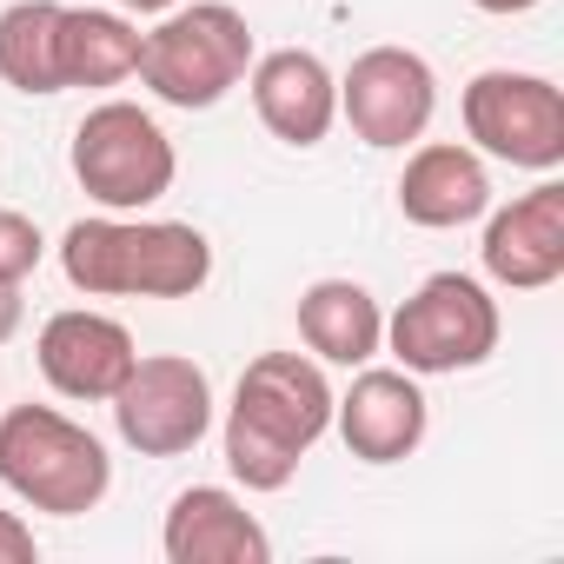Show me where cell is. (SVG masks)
Segmentation results:
<instances>
[{
  "mask_svg": "<svg viewBox=\"0 0 564 564\" xmlns=\"http://www.w3.org/2000/svg\"><path fill=\"white\" fill-rule=\"evenodd\" d=\"M333 432V379L313 352H259L226 405L219 445L246 491H286L300 458Z\"/></svg>",
  "mask_w": 564,
  "mask_h": 564,
  "instance_id": "obj_1",
  "label": "cell"
},
{
  "mask_svg": "<svg viewBox=\"0 0 564 564\" xmlns=\"http://www.w3.org/2000/svg\"><path fill=\"white\" fill-rule=\"evenodd\" d=\"M61 272L87 300H193L213 279V246L186 219L100 213L61 232Z\"/></svg>",
  "mask_w": 564,
  "mask_h": 564,
  "instance_id": "obj_2",
  "label": "cell"
},
{
  "mask_svg": "<svg viewBox=\"0 0 564 564\" xmlns=\"http://www.w3.org/2000/svg\"><path fill=\"white\" fill-rule=\"evenodd\" d=\"M0 485L28 511L87 518L113 491L107 445L54 405H8L0 412Z\"/></svg>",
  "mask_w": 564,
  "mask_h": 564,
  "instance_id": "obj_3",
  "label": "cell"
},
{
  "mask_svg": "<svg viewBox=\"0 0 564 564\" xmlns=\"http://www.w3.org/2000/svg\"><path fill=\"white\" fill-rule=\"evenodd\" d=\"M252 54V28L232 0H180L153 34H140V87L180 113H206L246 80Z\"/></svg>",
  "mask_w": 564,
  "mask_h": 564,
  "instance_id": "obj_4",
  "label": "cell"
},
{
  "mask_svg": "<svg viewBox=\"0 0 564 564\" xmlns=\"http://www.w3.org/2000/svg\"><path fill=\"white\" fill-rule=\"evenodd\" d=\"M67 160H74L80 193L100 213H147L153 199L173 193V173H180V153H173L166 127L133 100L87 107V120L74 127Z\"/></svg>",
  "mask_w": 564,
  "mask_h": 564,
  "instance_id": "obj_5",
  "label": "cell"
},
{
  "mask_svg": "<svg viewBox=\"0 0 564 564\" xmlns=\"http://www.w3.org/2000/svg\"><path fill=\"white\" fill-rule=\"evenodd\" d=\"M498 300L478 286L471 272H432L425 286L386 319V352L412 372V379H445V372H471L498 352Z\"/></svg>",
  "mask_w": 564,
  "mask_h": 564,
  "instance_id": "obj_6",
  "label": "cell"
},
{
  "mask_svg": "<svg viewBox=\"0 0 564 564\" xmlns=\"http://www.w3.org/2000/svg\"><path fill=\"white\" fill-rule=\"evenodd\" d=\"M465 140L505 166L557 173L564 166V94L544 74L485 67L465 87Z\"/></svg>",
  "mask_w": 564,
  "mask_h": 564,
  "instance_id": "obj_7",
  "label": "cell"
},
{
  "mask_svg": "<svg viewBox=\"0 0 564 564\" xmlns=\"http://www.w3.org/2000/svg\"><path fill=\"white\" fill-rule=\"evenodd\" d=\"M107 405L140 458H180L213 432V379L180 352H140Z\"/></svg>",
  "mask_w": 564,
  "mask_h": 564,
  "instance_id": "obj_8",
  "label": "cell"
},
{
  "mask_svg": "<svg viewBox=\"0 0 564 564\" xmlns=\"http://www.w3.org/2000/svg\"><path fill=\"white\" fill-rule=\"evenodd\" d=\"M339 113L366 147H412L438 113V74L412 47H366L339 80Z\"/></svg>",
  "mask_w": 564,
  "mask_h": 564,
  "instance_id": "obj_9",
  "label": "cell"
},
{
  "mask_svg": "<svg viewBox=\"0 0 564 564\" xmlns=\"http://www.w3.org/2000/svg\"><path fill=\"white\" fill-rule=\"evenodd\" d=\"M333 425L359 465H405L425 445L432 405L405 366H359V379L333 392Z\"/></svg>",
  "mask_w": 564,
  "mask_h": 564,
  "instance_id": "obj_10",
  "label": "cell"
},
{
  "mask_svg": "<svg viewBox=\"0 0 564 564\" xmlns=\"http://www.w3.org/2000/svg\"><path fill=\"white\" fill-rule=\"evenodd\" d=\"M34 359H41V379H47L61 399H74V405H107V399L120 392V379L133 372L140 346H133V333H127L120 319H107V313H94V306H67V313H54V319L41 326Z\"/></svg>",
  "mask_w": 564,
  "mask_h": 564,
  "instance_id": "obj_11",
  "label": "cell"
},
{
  "mask_svg": "<svg viewBox=\"0 0 564 564\" xmlns=\"http://www.w3.org/2000/svg\"><path fill=\"white\" fill-rule=\"evenodd\" d=\"M485 272L505 293H544L564 279V186L538 180L531 193H518L511 206H485Z\"/></svg>",
  "mask_w": 564,
  "mask_h": 564,
  "instance_id": "obj_12",
  "label": "cell"
},
{
  "mask_svg": "<svg viewBox=\"0 0 564 564\" xmlns=\"http://www.w3.org/2000/svg\"><path fill=\"white\" fill-rule=\"evenodd\" d=\"M246 87H252V113L272 140L286 147H319L339 120V80L333 67L313 54V47H272V54H252L246 67Z\"/></svg>",
  "mask_w": 564,
  "mask_h": 564,
  "instance_id": "obj_13",
  "label": "cell"
},
{
  "mask_svg": "<svg viewBox=\"0 0 564 564\" xmlns=\"http://www.w3.org/2000/svg\"><path fill=\"white\" fill-rule=\"evenodd\" d=\"M491 206V173L485 153L465 140H425L412 147L405 173H399V213L425 232H458L471 219H485Z\"/></svg>",
  "mask_w": 564,
  "mask_h": 564,
  "instance_id": "obj_14",
  "label": "cell"
},
{
  "mask_svg": "<svg viewBox=\"0 0 564 564\" xmlns=\"http://www.w3.org/2000/svg\"><path fill=\"white\" fill-rule=\"evenodd\" d=\"M160 551H166V564H265L272 538L226 485H186L166 505Z\"/></svg>",
  "mask_w": 564,
  "mask_h": 564,
  "instance_id": "obj_15",
  "label": "cell"
},
{
  "mask_svg": "<svg viewBox=\"0 0 564 564\" xmlns=\"http://www.w3.org/2000/svg\"><path fill=\"white\" fill-rule=\"evenodd\" d=\"M300 339L319 366H372L386 352V313L359 279H313L300 293Z\"/></svg>",
  "mask_w": 564,
  "mask_h": 564,
  "instance_id": "obj_16",
  "label": "cell"
},
{
  "mask_svg": "<svg viewBox=\"0 0 564 564\" xmlns=\"http://www.w3.org/2000/svg\"><path fill=\"white\" fill-rule=\"evenodd\" d=\"M140 74V28L113 8L61 14V87H120Z\"/></svg>",
  "mask_w": 564,
  "mask_h": 564,
  "instance_id": "obj_17",
  "label": "cell"
},
{
  "mask_svg": "<svg viewBox=\"0 0 564 564\" xmlns=\"http://www.w3.org/2000/svg\"><path fill=\"white\" fill-rule=\"evenodd\" d=\"M61 0H14L0 8V80L14 94H67L61 87Z\"/></svg>",
  "mask_w": 564,
  "mask_h": 564,
  "instance_id": "obj_18",
  "label": "cell"
},
{
  "mask_svg": "<svg viewBox=\"0 0 564 564\" xmlns=\"http://www.w3.org/2000/svg\"><path fill=\"white\" fill-rule=\"evenodd\" d=\"M41 259H47L41 226L28 213H14V206H0V279H8V286H28V272H41Z\"/></svg>",
  "mask_w": 564,
  "mask_h": 564,
  "instance_id": "obj_19",
  "label": "cell"
},
{
  "mask_svg": "<svg viewBox=\"0 0 564 564\" xmlns=\"http://www.w3.org/2000/svg\"><path fill=\"white\" fill-rule=\"evenodd\" d=\"M41 544H34V524L21 511H0V564H34Z\"/></svg>",
  "mask_w": 564,
  "mask_h": 564,
  "instance_id": "obj_20",
  "label": "cell"
},
{
  "mask_svg": "<svg viewBox=\"0 0 564 564\" xmlns=\"http://www.w3.org/2000/svg\"><path fill=\"white\" fill-rule=\"evenodd\" d=\"M21 319H28V300H21V286H8V279H0V346H8V339L21 333Z\"/></svg>",
  "mask_w": 564,
  "mask_h": 564,
  "instance_id": "obj_21",
  "label": "cell"
},
{
  "mask_svg": "<svg viewBox=\"0 0 564 564\" xmlns=\"http://www.w3.org/2000/svg\"><path fill=\"white\" fill-rule=\"evenodd\" d=\"M471 8H478V14H531L538 0H471Z\"/></svg>",
  "mask_w": 564,
  "mask_h": 564,
  "instance_id": "obj_22",
  "label": "cell"
},
{
  "mask_svg": "<svg viewBox=\"0 0 564 564\" xmlns=\"http://www.w3.org/2000/svg\"><path fill=\"white\" fill-rule=\"evenodd\" d=\"M127 14H166V8H180V0H120Z\"/></svg>",
  "mask_w": 564,
  "mask_h": 564,
  "instance_id": "obj_23",
  "label": "cell"
}]
</instances>
